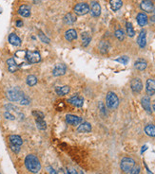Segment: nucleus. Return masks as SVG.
Instances as JSON below:
<instances>
[{
  "mask_svg": "<svg viewBox=\"0 0 155 174\" xmlns=\"http://www.w3.org/2000/svg\"><path fill=\"white\" fill-rule=\"evenodd\" d=\"M115 37L117 38L119 41H123L125 39V33L122 29H117L115 31Z\"/></svg>",
  "mask_w": 155,
  "mask_h": 174,
  "instance_id": "2f4dec72",
  "label": "nucleus"
},
{
  "mask_svg": "<svg viewBox=\"0 0 155 174\" xmlns=\"http://www.w3.org/2000/svg\"><path fill=\"white\" fill-rule=\"evenodd\" d=\"M66 122L70 125L75 126V125H79L82 122V118L77 117L74 114H67L66 115Z\"/></svg>",
  "mask_w": 155,
  "mask_h": 174,
  "instance_id": "1a4fd4ad",
  "label": "nucleus"
},
{
  "mask_svg": "<svg viewBox=\"0 0 155 174\" xmlns=\"http://www.w3.org/2000/svg\"><path fill=\"white\" fill-rule=\"evenodd\" d=\"M11 149H12L13 152L18 153L19 151H20V147H18V146H12V145H11Z\"/></svg>",
  "mask_w": 155,
  "mask_h": 174,
  "instance_id": "4c0bfd02",
  "label": "nucleus"
},
{
  "mask_svg": "<svg viewBox=\"0 0 155 174\" xmlns=\"http://www.w3.org/2000/svg\"><path fill=\"white\" fill-rule=\"evenodd\" d=\"M65 174H77V172H76V170H75L74 168H69V169L66 171Z\"/></svg>",
  "mask_w": 155,
  "mask_h": 174,
  "instance_id": "ea45409f",
  "label": "nucleus"
},
{
  "mask_svg": "<svg viewBox=\"0 0 155 174\" xmlns=\"http://www.w3.org/2000/svg\"><path fill=\"white\" fill-rule=\"evenodd\" d=\"M20 104L21 105H29L30 104V100L27 98V96H25V98L20 101Z\"/></svg>",
  "mask_w": 155,
  "mask_h": 174,
  "instance_id": "58836bf2",
  "label": "nucleus"
},
{
  "mask_svg": "<svg viewBox=\"0 0 155 174\" xmlns=\"http://www.w3.org/2000/svg\"><path fill=\"white\" fill-rule=\"evenodd\" d=\"M140 172V167H134L131 171H130V174H139Z\"/></svg>",
  "mask_w": 155,
  "mask_h": 174,
  "instance_id": "e433bc0d",
  "label": "nucleus"
},
{
  "mask_svg": "<svg viewBox=\"0 0 155 174\" xmlns=\"http://www.w3.org/2000/svg\"><path fill=\"white\" fill-rule=\"evenodd\" d=\"M37 83V78L33 75H30L27 78V84L30 86H34Z\"/></svg>",
  "mask_w": 155,
  "mask_h": 174,
  "instance_id": "c756f323",
  "label": "nucleus"
},
{
  "mask_svg": "<svg viewBox=\"0 0 155 174\" xmlns=\"http://www.w3.org/2000/svg\"><path fill=\"white\" fill-rule=\"evenodd\" d=\"M140 7H141L142 11H144L148 13H152V11H154V6L150 0H143L140 4Z\"/></svg>",
  "mask_w": 155,
  "mask_h": 174,
  "instance_id": "9d476101",
  "label": "nucleus"
},
{
  "mask_svg": "<svg viewBox=\"0 0 155 174\" xmlns=\"http://www.w3.org/2000/svg\"><path fill=\"white\" fill-rule=\"evenodd\" d=\"M152 108H153V111H154V112H155V104H154V105H153V106H152Z\"/></svg>",
  "mask_w": 155,
  "mask_h": 174,
  "instance_id": "de8ad7c7",
  "label": "nucleus"
},
{
  "mask_svg": "<svg viewBox=\"0 0 155 174\" xmlns=\"http://www.w3.org/2000/svg\"><path fill=\"white\" fill-rule=\"evenodd\" d=\"M70 90V89L69 86H61V87H57V88L55 89V92H56V94H58V95L64 96V95L69 94Z\"/></svg>",
  "mask_w": 155,
  "mask_h": 174,
  "instance_id": "cd10ccee",
  "label": "nucleus"
},
{
  "mask_svg": "<svg viewBox=\"0 0 155 174\" xmlns=\"http://www.w3.org/2000/svg\"><path fill=\"white\" fill-rule=\"evenodd\" d=\"M115 61L118 62V63H121L122 65H127L128 63V58L127 56H123V57L118 58V59H116Z\"/></svg>",
  "mask_w": 155,
  "mask_h": 174,
  "instance_id": "473e14b6",
  "label": "nucleus"
},
{
  "mask_svg": "<svg viewBox=\"0 0 155 174\" xmlns=\"http://www.w3.org/2000/svg\"><path fill=\"white\" fill-rule=\"evenodd\" d=\"M145 132L151 137H155V126L152 124H148L145 128Z\"/></svg>",
  "mask_w": 155,
  "mask_h": 174,
  "instance_id": "393cba45",
  "label": "nucleus"
},
{
  "mask_svg": "<svg viewBox=\"0 0 155 174\" xmlns=\"http://www.w3.org/2000/svg\"><path fill=\"white\" fill-rule=\"evenodd\" d=\"M64 21H65L66 24L71 25V24H73L76 21V16L74 14H72V13H68L64 17Z\"/></svg>",
  "mask_w": 155,
  "mask_h": 174,
  "instance_id": "a878e982",
  "label": "nucleus"
},
{
  "mask_svg": "<svg viewBox=\"0 0 155 174\" xmlns=\"http://www.w3.org/2000/svg\"><path fill=\"white\" fill-rule=\"evenodd\" d=\"M18 13L23 17H29L31 15V8L28 5H22L18 10Z\"/></svg>",
  "mask_w": 155,
  "mask_h": 174,
  "instance_id": "f3484780",
  "label": "nucleus"
},
{
  "mask_svg": "<svg viewBox=\"0 0 155 174\" xmlns=\"http://www.w3.org/2000/svg\"><path fill=\"white\" fill-rule=\"evenodd\" d=\"M106 103L109 109L114 110L119 105V99L117 95L113 92H109L106 96Z\"/></svg>",
  "mask_w": 155,
  "mask_h": 174,
  "instance_id": "7ed1b4c3",
  "label": "nucleus"
},
{
  "mask_svg": "<svg viewBox=\"0 0 155 174\" xmlns=\"http://www.w3.org/2000/svg\"><path fill=\"white\" fill-rule=\"evenodd\" d=\"M147 93L149 96L155 95V81L152 79H148L147 81V86H146Z\"/></svg>",
  "mask_w": 155,
  "mask_h": 174,
  "instance_id": "ddd939ff",
  "label": "nucleus"
},
{
  "mask_svg": "<svg viewBox=\"0 0 155 174\" xmlns=\"http://www.w3.org/2000/svg\"><path fill=\"white\" fill-rule=\"evenodd\" d=\"M81 39H82V45H83L84 47H87V46H89V44L90 43L91 37H90V33H88V32H83L82 35H81Z\"/></svg>",
  "mask_w": 155,
  "mask_h": 174,
  "instance_id": "b1692460",
  "label": "nucleus"
},
{
  "mask_svg": "<svg viewBox=\"0 0 155 174\" xmlns=\"http://www.w3.org/2000/svg\"><path fill=\"white\" fill-rule=\"evenodd\" d=\"M68 102L70 103V104H71V105H73V106H75V107H78V108H80V107H82L83 106V103H84V99L82 98V96H71L70 99H69L68 100Z\"/></svg>",
  "mask_w": 155,
  "mask_h": 174,
  "instance_id": "6e6552de",
  "label": "nucleus"
},
{
  "mask_svg": "<svg viewBox=\"0 0 155 174\" xmlns=\"http://www.w3.org/2000/svg\"><path fill=\"white\" fill-rule=\"evenodd\" d=\"M32 115H33L35 118H44V114L42 112H40V111H33L32 112Z\"/></svg>",
  "mask_w": 155,
  "mask_h": 174,
  "instance_id": "f704fd0d",
  "label": "nucleus"
},
{
  "mask_svg": "<svg viewBox=\"0 0 155 174\" xmlns=\"http://www.w3.org/2000/svg\"><path fill=\"white\" fill-rule=\"evenodd\" d=\"M22 26H23V22H22V21L18 20V21L16 22V27H18V28H21Z\"/></svg>",
  "mask_w": 155,
  "mask_h": 174,
  "instance_id": "37998d69",
  "label": "nucleus"
},
{
  "mask_svg": "<svg viewBox=\"0 0 155 174\" xmlns=\"http://www.w3.org/2000/svg\"><path fill=\"white\" fill-rule=\"evenodd\" d=\"M134 66H135V68H136V69H138L140 71H143V70H145L147 68L148 64L144 60H139V61H137L136 63H135Z\"/></svg>",
  "mask_w": 155,
  "mask_h": 174,
  "instance_id": "bb28decb",
  "label": "nucleus"
},
{
  "mask_svg": "<svg viewBox=\"0 0 155 174\" xmlns=\"http://www.w3.org/2000/svg\"><path fill=\"white\" fill-rule=\"evenodd\" d=\"M65 38L68 41H73L77 38V32L75 29H69L66 34H65Z\"/></svg>",
  "mask_w": 155,
  "mask_h": 174,
  "instance_id": "5701e85b",
  "label": "nucleus"
},
{
  "mask_svg": "<svg viewBox=\"0 0 155 174\" xmlns=\"http://www.w3.org/2000/svg\"><path fill=\"white\" fill-rule=\"evenodd\" d=\"M73 11L76 14H78V15H85L90 11V6L87 3H84V2L78 3V4L75 5Z\"/></svg>",
  "mask_w": 155,
  "mask_h": 174,
  "instance_id": "423d86ee",
  "label": "nucleus"
},
{
  "mask_svg": "<svg viewBox=\"0 0 155 174\" xmlns=\"http://www.w3.org/2000/svg\"><path fill=\"white\" fill-rule=\"evenodd\" d=\"M130 86H131V89L134 93H140L143 89V83L140 79L135 78L131 81Z\"/></svg>",
  "mask_w": 155,
  "mask_h": 174,
  "instance_id": "0eeeda50",
  "label": "nucleus"
},
{
  "mask_svg": "<svg viewBox=\"0 0 155 174\" xmlns=\"http://www.w3.org/2000/svg\"><path fill=\"white\" fill-rule=\"evenodd\" d=\"M145 167H146V168H147V171H148V174H153V173H152V172H151V171H150V170L148 169V166H147L146 164H145Z\"/></svg>",
  "mask_w": 155,
  "mask_h": 174,
  "instance_id": "c03bdc74",
  "label": "nucleus"
},
{
  "mask_svg": "<svg viewBox=\"0 0 155 174\" xmlns=\"http://www.w3.org/2000/svg\"><path fill=\"white\" fill-rule=\"evenodd\" d=\"M136 20H137V23L139 26L141 27H144L148 24V18L147 16V14L143 13V12H140L137 17H136Z\"/></svg>",
  "mask_w": 155,
  "mask_h": 174,
  "instance_id": "dca6fc26",
  "label": "nucleus"
},
{
  "mask_svg": "<svg viewBox=\"0 0 155 174\" xmlns=\"http://www.w3.org/2000/svg\"><path fill=\"white\" fill-rule=\"evenodd\" d=\"M25 166L27 169L32 173L39 172L41 168V164L38 157L34 154H29V155L25 158Z\"/></svg>",
  "mask_w": 155,
  "mask_h": 174,
  "instance_id": "f257e3e1",
  "label": "nucleus"
},
{
  "mask_svg": "<svg viewBox=\"0 0 155 174\" xmlns=\"http://www.w3.org/2000/svg\"><path fill=\"white\" fill-rule=\"evenodd\" d=\"M141 104L143 106V108L148 112V113H151V106H150V100L148 96H144V98L141 100Z\"/></svg>",
  "mask_w": 155,
  "mask_h": 174,
  "instance_id": "6ab92c4d",
  "label": "nucleus"
},
{
  "mask_svg": "<svg viewBox=\"0 0 155 174\" xmlns=\"http://www.w3.org/2000/svg\"><path fill=\"white\" fill-rule=\"evenodd\" d=\"M90 131H91V125L89 122H83L77 128V132H90Z\"/></svg>",
  "mask_w": 155,
  "mask_h": 174,
  "instance_id": "412c9836",
  "label": "nucleus"
},
{
  "mask_svg": "<svg viewBox=\"0 0 155 174\" xmlns=\"http://www.w3.org/2000/svg\"><path fill=\"white\" fill-rule=\"evenodd\" d=\"M137 44L139 45V47L141 48H144L147 45V34H146V30L142 29L139 36H138V39H137Z\"/></svg>",
  "mask_w": 155,
  "mask_h": 174,
  "instance_id": "4468645a",
  "label": "nucleus"
},
{
  "mask_svg": "<svg viewBox=\"0 0 155 174\" xmlns=\"http://www.w3.org/2000/svg\"><path fill=\"white\" fill-rule=\"evenodd\" d=\"M9 140H10L11 145H12V146L21 147V145L23 144V140H22V138L20 136H19V135H15V134L10 135Z\"/></svg>",
  "mask_w": 155,
  "mask_h": 174,
  "instance_id": "2eb2a0df",
  "label": "nucleus"
},
{
  "mask_svg": "<svg viewBox=\"0 0 155 174\" xmlns=\"http://www.w3.org/2000/svg\"><path fill=\"white\" fill-rule=\"evenodd\" d=\"M4 115H5V118H7V119H11V120H13V119H15V117L13 114H12L11 113H9V112H6L5 114H4Z\"/></svg>",
  "mask_w": 155,
  "mask_h": 174,
  "instance_id": "c9c22d12",
  "label": "nucleus"
},
{
  "mask_svg": "<svg viewBox=\"0 0 155 174\" xmlns=\"http://www.w3.org/2000/svg\"><path fill=\"white\" fill-rule=\"evenodd\" d=\"M48 170H49V172H50L51 174H57L56 171H55L51 167H48Z\"/></svg>",
  "mask_w": 155,
  "mask_h": 174,
  "instance_id": "a19ab883",
  "label": "nucleus"
},
{
  "mask_svg": "<svg viewBox=\"0 0 155 174\" xmlns=\"http://www.w3.org/2000/svg\"><path fill=\"white\" fill-rule=\"evenodd\" d=\"M90 13L93 17H98L101 14V7L98 2H92L91 7L90 9Z\"/></svg>",
  "mask_w": 155,
  "mask_h": 174,
  "instance_id": "f8f14e48",
  "label": "nucleus"
},
{
  "mask_svg": "<svg viewBox=\"0 0 155 174\" xmlns=\"http://www.w3.org/2000/svg\"><path fill=\"white\" fill-rule=\"evenodd\" d=\"M77 174H84V172L83 171H79V173H77Z\"/></svg>",
  "mask_w": 155,
  "mask_h": 174,
  "instance_id": "49530a36",
  "label": "nucleus"
},
{
  "mask_svg": "<svg viewBox=\"0 0 155 174\" xmlns=\"http://www.w3.org/2000/svg\"><path fill=\"white\" fill-rule=\"evenodd\" d=\"M147 149H148V147H147V146H144V147H143V149H142V150H141V153H143L145 150H147Z\"/></svg>",
  "mask_w": 155,
  "mask_h": 174,
  "instance_id": "a18cd8bd",
  "label": "nucleus"
},
{
  "mask_svg": "<svg viewBox=\"0 0 155 174\" xmlns=\"http://www.w3.org/2000/svg\"><path fill=\"white\" fill-rule=\"evenodd\" d=\"M126 28H127V34L129 36V37H133L134 34H135V31H134V29L132 27V24L128 22L126 24Z\"/></svg>",
  "mask_w": 155,
  "mask_h": 174,
  "instance_id": "7c9ffc66",
  "label": "nucleus"
},
{
  "mask_svg": "<svg viewBox=\"0 0 155 174\" xmlns=\"http://www.w3.org/2000/svg\"><path fill=\"white\" fill-rule=\"evenodd\" d=\"M35 122H36V125H37L38 129H40V130H46L47 124H46L44 118H35Z\"/></svg>",
  "mask_w": 155,
  "mask_h": 174,
  "instance_id": "c85d7f7f",
  "label": "nucleus"
},
{
  "mask_svg": "<svg viewBox=\"0 0 155 174\" xmlns=\"http://www.w3.org/2000/svg\"><path fill=\"white\" fill-rule=\"evenodd\" d=\"M109 4H110L111 10L113 11H117L118 10L121 9V7L123 5V2H122V0H110Z\"/></svg>",
  "mask_w": 155,
  "mask_h": 174,
  "instance_id": "aec40b11",
  "label": "nucleus"
},
{
  "mask_svg": "<svg viewBox=\"0 0 155 174\" xmlns=\"http://www.w3.org/2000/svg\"><path fill=\"white\" fill-rule=\"evenodd\" d=\"M120 167H121V169L126 172V173H128L131 171V169L135 167V161L132 159V158H129V157H125L122 159L121 161V164H120Z\"/></svg>",
  "mask_w": 155,
  "mask_h": 174,
  "instance_id": "20e7f679",
  "label": "nucleus"
},
{
  "mask_svg": "<svg viewBox=\"0 0 155 174\" xmlns=\"http://www.w3.org/2000/svg\"><path fill=\"white\" fill-rule=\"evenodd\" d=\"M150 20H151V22H155V10L152 11V15L150 17Z\"/></svg>",
  "mask_w": 155,
  "mask_h": 174,
  "instance_id": "79ce46f5",
  "label": "nucleus"
},
{
  "mask_svg": "<svg viewBox=\"0 0 155 174\" xmlns=\"http://www.w3.org/2000/svg\"><path fill=\"white\" fill-rule=\"evenodd\" d=\"M25 96H26L23 94V92L17 87L11 88L8 91V98L11 101H19L20 102L25 98Z\"/></svg>",
  "mask_w": 155,
  "mask_h": 174,
  "instance_id": "f03ea898",
  "label": "nucleus"
},
{
  "mask_svg": "<svg viewBox=\"0 0 155 174\" xmlns=\"http://www.w3.org/2000/svg\"><path fill=\"white\" fill-rule=\"evenodd\" d=\"M39 38H40V40H41L42 42H44V43H46V44H49V43H50V39H49V38H48L44 33H42L41 31L39 32Z\"/></svg>",
  "mask_w": 155,
  "mask_h": 174,
  "instance_id": "72a5a7b5",
  "label": "nucleus"
},
{
  "mask_svg": "<svg viewBox=\"0 0 155 174\" xmlns=\"http://www.w3.org/2000/svg\"><path fill=\"white\" fill-rule=\"evenodd\" d=\"M7 65H8V69H9V71L12 72V73L15 72V71L17 70V68H18V65L16 64L15 60L12 59V58H11V59H9V60L7 61Z\"/></svg>",
  "mask_w": 155,
  "mask_h": 174,
  "instance_id": "4be33fe9",
  "label": "nucleus"
},
{
  "mask_svg": "<svg viewBox=\"0 0 155 174\" xmlns=\"http://www.w3.org/2000/svg\"><path fill=\"white\" fill-rule=\"evenodd\" d=\"M67 72V67L65 65L63 64H58L55 65V67L53 68V71H52V74L53 76L55 77H59V76H62L64 74H66Z\"/></svg>",
  "mask_w": 155,
  "mask_h": 174,
  "instance_id": "9b49d317",
  "label": "nucleus"
},
{
  "mask_svg": "<svg viewBox=\"0 0 155 174\" xmlns=\"http://www.w3.org/2000/svg\"><path fill=\"white\" fill-rule=\"evenodd\" d=\"M9 42L12 46H15V47H19V46L21 45V39L16 34H14V33L10 34V36H9Z\"/></svg>",
  "mask_w": 155,
  "mask_h": 174,
  "instance_id": "a211bd4d",
  "label": "nucleus"
},
{
  "mask_svg": "<svg viewBox=\"0 0 155 174\" xmlns=\"http://www.w3.org/2000/svg\"><path fill=\"white\" fill-rule=\"evenodd\" d=\"M0 174H1V173H0Z\"/></svg>",
  "mask_w": 155,
  "mask_h": 174,
  "instance_id": "09e8293b",
  "label": "nucleus"
},
{
  "mask_svg": "<svg viewBox=\"0 0 155 174\" xmlns=\"http://www.w3.org/2000/svg\"><path fill=\"white\" fill-rule=\"evenodd\" d=\"M26 60L30 64H37L41 61V55L38 51H26Z\"/></svg>",
  "mask_w": 155,
  "mask_h": 174,
  "instance_id": "39448f33",
  "label": "nucleus"
}]
</instances>
